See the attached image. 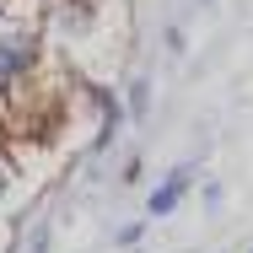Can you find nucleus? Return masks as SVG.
<instances>
[{
	"instance_id": "f257e3e1",
	"label": "nucleus",
	"mask_w": 253,
	"mask_h": 253,
	"mask_svg": "<svg viewBox=\"0 0 253 253\" xmlns=\"http://www.w3.org/2000/svg\"><path fill=\"white\" fill-rule=\"evenodd\" d=\"M27 65H33V38H27V33H16V38H0V81L22 76Z\"/></svg>"
},
{
	"instance_id": "f03ea898",
	"label": "nucleus",
	"mask_w": 253,
	"mask_h": 253,
	"mask_svg": "<svg viewBox=\"0 0 253 253\" xmlns=\"http://www.w3.org/2000/svg\"><path fill=\"white\" fill-rule=\"evenodd\" d=\"M178 194H183V172H178V178H167V183H162V189H156V200H151V210H156V215H167V210H172V205H178Z\"/></svg>"
},
{
	"instance_id": "7ed1b4c3",
	"label": "nucleus",
	"mask_w": 253,
	"mask_h": 253,
	"mask_svg": "<svg viewBox=\"0 0 253 253\" xmlns=\"http://www.w3.org/2000/svg\"><path fill=\"white\" fill-rule=\"evenodd\" d=\"M0 194H5V167H0Z\"/></svg>"
}]
</instances>
